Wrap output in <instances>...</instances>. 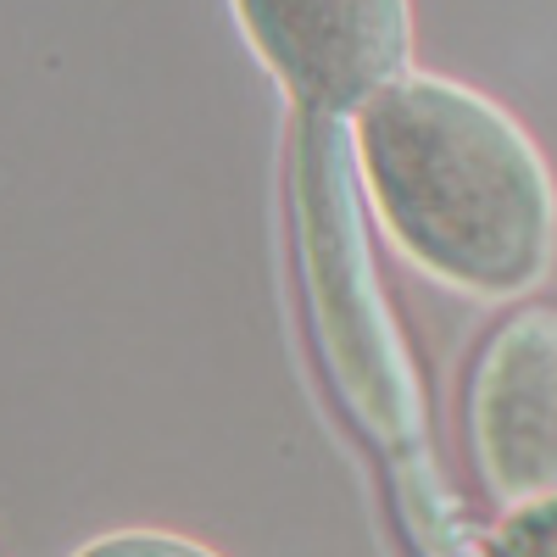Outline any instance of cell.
<instances>
[{"label":"cell","instance_id":"1","mask_svg":"<svg viewBox=\"0 0 557 557\" xmlns=\"http://www.w3.org/2000/svg\"><path fill=\"white\" fill-rule=\"evenodd\" d=\"M351 162L380 235L435 285L519 301L552 273L557 178L485 89L407 67L351 112Z\"/></svg>","mask_w":557,"mask_h":557},{"label":"cell","instance_id":"2","mask_svg":"<svg viewBox=\"0 0 557 557\" xmlns=\"http://www.w3.org/2000/svg\"><path fill=\"white\" fill-rule=\"evenodd\" d=\"M474 485L502 507L557 496V307L524 301L480 341L462 385Z\"/></svg>","mask_w":557,"mask_h":557},{"label":"cell","instance_id":"3","mask_svg":"<svg viewBox=\"0 0 557 557\" xmlns=\"http://www.w3.org/2000/svg\"><path fill=\"white\" fill-rule=\"evenodd\" d=\"M262 67L312 117H351L412 67L407 0H235Z\"/></svg>","mask_w":557,"mask_h":557},{"label":"cell","instance_id":"4","mask_svg":"<svg viewBox=\"0 0 557 557\" xmlns=\"http://www.w3.org/2000/svg\"><path fill=\"white\" fill-rule=\"evenodd\" d=\"M485 557H557V496L507 507L485 541Z\"/></svg>","mask_w":557,"mask_h":557},{"label":"cell","instance_id":"5","mask_svg":"<svg viewBox=\"0 0 557 557\" xmlns=\"http://www.w3.org/2000/svg\"><path fill=\"white\" fill-rule=\"evenodd\" d=\"M73 557H218V552L201 541H184L173 530H112V535H96L89 546H78Z\"/></svg>","mask_w":557,"mask_h":557}]
</instances>
